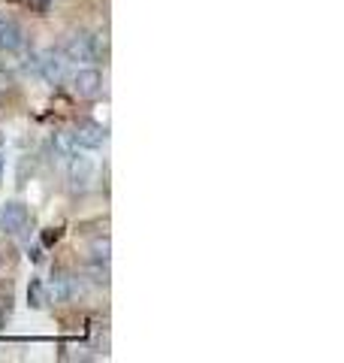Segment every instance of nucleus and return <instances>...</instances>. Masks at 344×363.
<instances>
[{
	"mask_svg": "<svg viewBox=\"0 0 344 363\" xmlns=\"http://www.w3.org/2000/svg\"><path fill=\"white\" fill-rule=\"evenodd\" d=\"M67 55L64 52H57V49H49V52H42L40 58H37V73L45 79L49 85H61L64 79H67Z\"/></svg>",
	"mask_w": 344,
	"mask_h": 363,
	"instance_id": "nucleus-1",
	"label": "nucleus"
},
{
	"mask_svg": "<svg viewBox=\"0 0 344 363\" xmlns=\"http://www.w3.org/2000/svg\"><path fill=\"white\" fill-rule=\"evenodd\" d=\"M97 176V164H94V157H88V155H73L70 157V188L73 191H88L91 188V182H94Z\"/></svg>",
	"mask_w": 344,
	"mask_h": 363,
	"instance_id": "nucleus-2",
	"label": "nucleus"
},
{
	"mask_svg": "<svg viewBox=\"0 0 344 363\" xmlns=\"http://www.w3.org/2000/svg\"><path fill=\"white\" fill-rule=\"evenodd\" d=\"M28 224V206L18 200H9L0 206V230L4 233H21Z\"/></svg>",
	"mask_w": 344,
	"mask_h": 363,
	"instance_id": "nucleus-3",
	"label": "nucleus"
},
{
	"mask_svg": "<svg viewBox=\"0 0 344 363\" xmlns=\"http://www.w3.org/2000/svg\"><path fill=\"white\" fill-rule=\"evenodd\" d=\"M73 91L79 97H97L103 91V73L97 70V67H82V70H76Z\"/></svg>",
	"mask_w": 344,
	"mask_h": 363,
	"instance_id": "nucleus-4",
	"label": "nucleus"
},
{
	"mask_svg": "<svg viewBox=\"0 0 344 363\" xmlns=\"http://www.w3.org/2000/svg\"><path fill=\"white\" fill-rule=\"evenodd\" d=\"M73 140L79 149H100V145L106 143V128L97 121H82V124H76Z\"/></svg>",
	"mask_w": 344,
	"mask_h": 363,
	"instance_id": "nucleus-5",
	"label": "nucleus"
},
{
	"mask_svg": "<svg viewBox=\"0 0 344 363\" xmlns=\"http://www.w3.org/2000/svg\"><path fill=\"white\" fill-rule=\"evenodd\" d=\"M67 61H79V64H91V61H97L94 58V49H91V37L88 33H73L70 40H67Z\"/></svg>",
	"mask_w": 344,
	"mask_h": 363,
	"instance_id": "nucleus-6",
	"label": "nucleus"
},
{
	"mask_svg": "<svg viewBox=\"0 0 344 363\" xmlns=\"http://www.w3.org/2000/svg\"><path fill=\"white\" fill-rule=\"evenodd\" d=\"M18 49H25V30L16 21H0V52L13 55Z\"/></svg>",
	"mask_w": 344,
	"mask_h": 363,
	"instance_id": "nucleus-7",
	"label": "nucleus"
},
{
	"mask_svg": "<svg viewBox=\"0 0 344 363\" xmlns=\"http://www.w3.org/2000/svg\"><path fill=\"white\" fill-rule=\"evenodd\" d=\"M45 294H49V303H64L73 297V279L67 272H55L52 281L45 285Z\"/></svg>",
	"mask_w": 344,
	"mask_h": 363,
	"instance_id": "nucleus-8",
	"label": "nucleus"
},
{
	"mask_svg": "<svg viewBox=\"0 0 344 363\" xmlns=\"http://www.w3.org/2000/svg\"><path fill=\"white\" fill-rule=\"evenodd\" d=\"M52 145H55V152L64 155V157H73V155L79 152V145H76V140H73V130H57V133L52 136Z\"/></svg>",
	"mask_w": 344,
	"mask_h": 363,
	"instance_id": "nucleus-9",
	"label": "nucleus"
},
{
	"mask_svg": "<svg viewBox=\"0 0 344 363\" xmlns=\"http://www.w3.org/2000/svg\"><path fill=\"white\" fill-rule=\"evenodd\" d=\"M28 303L33 306V309H42V306L49 303V294H45V281H40V279L30 281V288H28Z\"/></svg>",
	"mask_w": 344,
	"mask_h": 363,
	"instance_id": "nucleus-10",
	"label": "nucleus"
},
{
	"mask_svg": "<svg viewBox=\"0 0 344 363\" xmlns=\"http://www.w3.org/2000/svg\"><path fill=\"white\" fill-rule=\"evenodd\" d=\"M109 252H112L109 236H100V240H94V245H91V257H94L97 264H109Z\"/></svg>",
	"mask_w": 344,
	"mask_h": 363,
	"instance_id": "nucleus-11",
	"label": "nucleus"
},
{
	"mask_svg": "<svg viewBox=\"0 0 344 363\" xmlns=\"http://www.w3.org/2000/svg\"><path fill=\"white\" fill-rule=\"evenodd\" d=\"M91 49H94V58H100V55H106V49H109L106 33H94V37H91Z\"/></svg>",
	"mask_w": 344,
	"mask_h": 363,
	"instance_id": "nucleus-12",
	"label": "nucleus"
},
{
	"mask_svg": "<svg viewBox=\"0 0 344 363\" xmlns=\"http://www.w3.org/2000/svg\"><path fill=\"white\" fill-rule=\"evenodd\" d=\"M9 88H13V76L6 70H0V91H9Z\"/></svg>",
	"mask_w": 344,
	"mask_h": 363,
	"instance_id": "nucleus-13",
	"label": "nucleus"
}]
</instances>
